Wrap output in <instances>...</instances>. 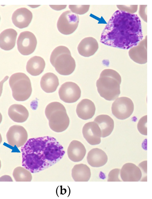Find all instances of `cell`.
<instances>
[{
  "label": "cell",
  "mask_w": 152,
  "mask_h": 199,
  "mask_svg": "<svg viewBox=\"0 0 152 199\" xmlns=\"http://www.w3.org/2000/svg\"><path fill=\"white\" fill-rule=\"evenodd\" d=\"M13 176L16 182H30L32 179L31 172L21 166H18L13 170Z\"/></svg>",
  "instance_id": "cell-26"
},
{
  "label": "cell",
  "mask_w": 152,
  "mask_h": 199,
  "mask_svg": "<svg viewBox=\"0 0 152 199\" xmlns=\"http://www.w3.org/2000/svg\"><path fill=\"white\" fill-rule=\"evenodd\" d=\"M146 5H141L140 6L139 14L140 16L146 22H147Z\"/></svg>",
  "instance_id": "cell-31"
},
{
  "label": "cell",
  "mask_w": 152,
  "mask_h": 199,
  "mask_svg": "<svg viewBox=\"0 0 152 199\" xmlns=\"http://www.w3.org/2000/svg\"><path fill=\"white\" fill-rule=\"evenodd\" d=\"M45 65V62L43 58L34 56L31 58L27 62L26 71L32 76L38 75L43 71Z\"/></svg>",
  "instance_id": "cell-24"
},
{
  "label": "cell",
  "mask_w": 152,
  "mask_h": 199,
  "mask_svg": "<svg viewBox=\"0 0 152 199\" xmlns=\"http://www.w3.org/2000/svg\"><path fill=\"white\" fill-rule=\"evenodd\" d=\"M49 6L53 9L56 10L58 11L61 10L66 8V5H50Z\"/></svg>",
  "instance_id": "cell-32"
},
{
  "label": "cell",
  "mask_w": 152,
  "mask_h": 199,
  "mask_svg": "<svg viewBox=\"0 0 152 199\" xmlns=\"http://www.w3.org/2000/svg\"><path fill=\"white\" fill-rule=\"evenodd\" d=\"M121 82V77L117 72L111 69H104L101 72L96 82L98 92L106 100L113 101L120 94Z\"/></svg>",
  "instance_id": "cell-3"
},
{
  "label": "cell",
  "mask_w": 152,
  "mask_h": 199,
  "mask_svg": "<svg viewBox=\"0 0 152 199\" xmlns=\"http://www.w3.org/2000/svg\"><path fill=\"white\" fill-rule=\"evenodd\" d=\"M50 61L56 71L60 74L69 75L74 71L76 64L71 52L66 47L60 46L52 52Z\"/></svg>",
  "instance_id": "cell-5"
},
{
  "label": "cell",
  "mask_w": 152,
  "mask_h": 199,
  "mask_svg": "<svg viewBox=\"0 0 152 199\" xmlns=\"http://www.w3.org/2000/svg\"><path fill=\"white\" fill-rule=\"evenodd\" d=\"M86 153L84 145L80 141L74 140L70 143L67 150L68 158L74 162L81 161Z\"/></svg>",
  "instance_id": "cell-17"
},
{
  "label": "cell",
  "mask_w": 152,
  "mask_h": 199,
  "mask_svg": "<svg viewBox=\"0 0 152 199\" xmlns=\"http://www.w3.org/2000/svg\"><path fill=\"white\" fill-rule=\"evenodd\" d=\"M2 141V138L1 135L0 133V144Z\"/></svg>",
  "instance_id": "cell-37"
},
{
  "label": "cell",
  "mask_w": 152,
  "mask_h": 199,
  "mask_svg": "<svg viewBox=\"0 0 152 199\" xmlns=\"http://www.w3.org/2000/svg\"><path fill=\"white\" fill-rule=\"evenodd\" d=\"M99 48L96 40L91 37H87L83 39L77 47L79 53L81 56L88 57L93 55Z\"/></svg>",
  "instance_id": "cell-16"
},
{
  "label": "cell",
  "mask_w": 152,
  "mask_h": 199,
  "mask_svg": "<svg viewBox=\"0 0 152 199\" xmlns=\"http://www.w3.org/2000/svg\"><path fill=\"white\" fill-rule=\"evenodd\" d=\"M147 115L144 116L139 120L137 125V129L142 135H147Z\"/></svg>",
  "instance_id": "cell-28"
},
{
  "label": "cell",
  "mask_w": 152,
  "mask_h": 199,
  "mask_svg": "<svg viewBox=\"0 0 152 199\" xmlns=\"http://www.w3.org/2000/svg\"><path fill=\"white\" fill-rule=\"evenodd\" d=\"M9 76H6L0 82V97L1 95L2 92L3 84L7 80Z\"/></svg>",
  "instance_id": "cell-34"
},
{
  "label": "cell",
  "mask_w": 152,
  "mask_h": 199,
  "mask_svg": "<svg viewBox=\"0 0 152 199\" xmlns=\"http://www.w3.org/2000/svg\"><path fill=\"white\" fill-rule=\"evenodd\" d=\"M31 12L28 9L22 7L17 9L12 14V19L14 25L20 29L27 27L32 19Z\"/></svg>",
  "instance_id": "cell-14"
},
{
  "label": "cell",
  "mask_w": 152,
  "mask_h": 199,
  "mask_svg": "<svg viewBox=\"0 0 152 199\" xmlns=\"http://www.w3.org/2000/svg\"><path fill=\"white\" fill-rule=\"evenodd\" d=\"M82 133L84 137L90 144L95 145L101 143V131L95 122H91L86 123L83 127Z\"/></svg>",
  "instance_id": "cell-12"
},
{
  "label": "cell",
  "mask_w": 152,
  "mask_h": 199,
  "mask_svg": "<svg viewBox=\"0 0 152 199\" xmlns=\"http://www.w3.org/2000/svg\"><path fill=\"white\" fill-rule=\"evenodd\" d=\"M22 166L31 173L40 172L53 165L63 157V147L54 137L29 139L21 149Z\"/></svg>",
  "instance_id": "cell-2"
},
{
  "label": "cell",
  "mask_w": 152,
  "mask_h": 199,
  "mask_svg": "<svg viewBox=\"0 0 152 199\" xmlns=\"http://www.w3.org/2000/svg\"><path fill=\"white\" fill-rule=\"evenodd\" d=\"M117 7L120 10L132 14L136 12L138 8L137 5H132L129 6L117 5Z\"/></svg>",
  "instance_id": "cell-30"
},
{
  "label": "cell",
  "mask_w": 152,
  "mask_h": 199,
  "mask_svg": "<svg viewBox=\"0 0 152 199\" xmlns=\"http://www.w3.org/2000/svg\"><path fill=\"white\" fill-rule=\"evenodd\" d=\"M94 122L96 123L100 127L102 137H105L109 136L113 130L114 125V121L108 115H99L95 118Z\"/></svg>",
  "instance_id": "cell-22"
},
{
  "label": "cell",
  "mask_w": 152,
  "mask_h": 199,
  "mask_svg": "<svg viewBox=\"0 0 152 199\" xmlns=\"http://www.w3.org/2000/svg\"><path fill=\"white\" fill-rule=\"evenodd\" d=\"M120 171V176L124 182H138L142 177L141 170L132 163L125 164Z\"/></svg>",
  "instance_id": "cell-15"
},
{
  "label": "cell",
  "mask_w": 152,
  "mask_h": 199,
  "mask_svg": "<svg viewBox=\"0 0 152 199\" xmlns=\"http://www.w3.org/2000/svg\"><path fill=\"white\" fill-rule=\"evenodd\" d=\"M120 169L115 168L113 169L109 172L108 177V182H121L119 178Z\"/></svg>",
  "instance_id": "cell-29"
},
{
  "label": "cell",
  "mask_w": 152,
  "mask_h": 199,
  "mask_svg": "<svg viewBox=\"0 0 152 199\" xmlns=\"http://www.w3.org/2000/svg\"><path fill=\"white\" fill-rule=\"evenodd\" d=\"M37 43L35 35L29 31L21 33L17 41L18 51L23 55H28L32 53L36 49Z\"/></svg>",
  "instance_id": "cell-9"
},
{
  "label": "cell",
  "mask_w": 152,
  "mask_h": 199,
  "mask_svg": "<svg viewBox=\"0 0 152 199\" xmlns=\"http://www.w3.org/2000/svg\"><path fill=\"white\" fill-rule=\"evenodd\" d=\"M89 7V5H69V6L72 12L80 15L86 13L88 11Z\"/></svg>",
  "instance_id": "cell-27"
},
{
  "label": "cell",
  "mask_w": 152,
  "mask_h": 199,
  "mask_svg": "<svg viewBox=\"0 0 152 199\" xmlns=\"http://www.w3.org/2000/svg\"><path fill=\"white\" fill-rule=\"evenodd\" d=\"M9 84L12 92V95L16 101L26 100L30 96L32 88L30 80L25 73L18 72L10 77Z\"/></svg>",
  "instance_id": "cell-6"
},
{
  "label": "cell",
  "mask_w": 152,
  "mask_h": 199,
  "mask_svg": "<svg viewBox=\"0 0 152 199\" xmlns=\"http://www.w3.org/2000/svg\"><path fill=\"white\" fill-rule=\"evenodd\" d=\"M17 33L14 29H5L0 34V48L4 50L9 51L15 46Z\"/></svg>",
  "instance_id": "cell-20"
},
{
  "label": "cell",
  "mask_w": 152,
  "mask_h": 199,
  "mask_svg": "<svg viewBox=\"0 0 152 199\" xmlns=\"http://www.w3.org/2000/svg\"><path fill=\"white\" fill-rule=\"evenodd\" d=\"M78 15L67 10L60 16L57 26L58 31L61 33L68 35L73 33L77 27L79 22Z\"/></svg>",
  "instance_id": "cell-7"
},
{
  "label": "cell",
  "mask_w": 152,
  "mask_h": 199,
  "mask_svg": "<svg viewBox=\"0 0 152 199\" xmlns=\"http://www.w3.org/2000/svg\"><path fill=\"white\" fill-rule=\"evenodd\" d=\"M141 24L137 14L117 10L103 30L100 41L105 45L122 49L135 46L143 38Z\"/></svg>",
  "instance_id": "cell-1"
},
{
  "label": "cell",
  "mask_w": 152,
  "mask_h": 199,
  "mask_svg": "<svg viewBox=\"0 0 152 199\" xmlns=\"http://www.w3.org/2000/svg\"><path fill=\"white\" fill-rule=\"evenodd\" d=\"M81 90L78 85L72 82H66L61 85L58 91L60 99L68 103L77 101L80 98Z\"/></svg>",
  "instance_id": "cell-10"
},
{
  "label": "cell",
  "mask_w": 152,
  "mask_h": 199,
  "mask_svg": "<svg viewBox=\"0 0 152 199\" xmlns=\"http://www.w3.org/2000/svg\"><path fill=\"white\" fill-rule=\"evenodd\" d=\"M147 161H144L139 164V166L142 169L143 171L147 173Z\"/></svg>",
  "instance_id": "cell-35"
},
{
  "label": "cell",
  "mask_w": 152,
  "mask_h": 199,
  "mask_svg": "<svg viewBox=\"0 0 152 199\" xmlns=\"http://www.w3.org/2000/svg\"><path fill=\"white\" fill-rule=\"evenodd\" d=\"M1 161L0 160V169H1Z\"/></svg>",
  "instance_id": "cell-38"
},
{
  "label": "cell",
  "mask_w": 152,
  "mask_h": 199,
  "mask_svg": "<svg viewBox=\"0 0 152 199\" xmlns=\"http://www.w3.org/2000/svg\"><path fill=\"white\" fill-rule=\"evenodd\" d=\"M40 84L42 89L45 92L53 93L56 90L59 85L58 79L54 73H47L42 77Z\"/></svg>",
  "instance_id": "cell-23"
},
{
  "label": "cell",
  "mask_w": 152,
  "mask_h": 199,
  "mask_svg": "<svg viewBox=\"0 0 152 199\" xmlns=\"http://www.w3.org/2000/svg\"><path fill=\"white\" fill-rule=\"evenodd\" d=\"M138 45L131 48L129 51V57L134 62L144 64L147 62V40L146 38Z\"/></svg>",
  "instance_id": "cell-13"
},
{
  "label": "cell",
  "mask_w": 152,
  "mask_h": 199,
  "mask_svg": "<svg viewBox=\"0 0 152 199\" xmlns=\"http://www.w3.org/2000/svg\"></svg>",
  "instance_id": "cell-39"
},
{
  "label": "cell",
  "mask_w": 152,
  "mask_h": 199,
  "mask_svg": "<svg viewBox=\"0 0 152 199\" xmlns=\"http://www.w3.org/2000/svg\"><path fill=\"white\" fill-rule=\"evenodd\" d=\"M71 175L75 182H88L91 177V170L85 164H77L72 169Z\"/></svg>",
  "instance_id": "cell-25"
},
{
  "label": "cell",
  "mask_w": 152,
  "mask_h": 199,
  "mask_svg": "<svg viewBox=\"0 0 152 199\" xmlns=\"http://www.w3.org/2000/svg\"><path fill=\"white\" fill-rule=\"evenodd\" d=\"M134 110V104L132 100L126 97L117 98L112 103L111 110L113 114L117 118L124 120L130 117Z\"/></svg>",
  "instance_id": "cell-8"
},
{
  "label": "cell",
  "mask_w": 152,
  "mask_h": 199,
  "mask_svg": "<svg viewBox=\"0 0 152 199\" xmlns=\"http://www.w3.org/2000/svg\"><path fill=\"white\" fill-rule=\"evenodd\" d=\"M8 114L13 121L22 123L27 120L29 116V112L27 109L23 105L15 104L9 107Z\"/></svg>",
  "instance_id": "cell-21"
},
{
  "label": "cell",
  "mask_w": 152,
  "mask_h": 199,
  "mask_svg": "<svg viewBox=\"0 0 152 199\" xmlns=\"http://www.w3.org/2000/svg\"><path fill=\"white\" fill-rule=\"evenodd\" d=\"M27 132L25 128L19 125H13L9 129L6 134L8 144L19 148L23 146L27 141Z\"/></svg>",
  "instance_id": "cell-11"
},
{
  "label": "cell",
  "mask_w": 152,
  "mask_h": 199,
  "mask_svg": "<svg viewBox=\"0 0 152 199\" xmlns=\"http://www.w3.org/2000/svg\"><path fill=\"white\" fill-rule=\"evenodd\" d=\"M2 116L1 113L0 112V124L1 122L2 121Z\"/></svg>",
  "instance_id": "cell-36"
},
{
  "label": "cell",
  "mask_w": 152,
  "mask_h": 199,
  "mask_svg": "<svg viewBox=\"0 0 152 199\" xmlns=\"http://www.w3.org/2000/svg\"><path fill=\"white\" fill-rule=\"evenodd\" d=\"M0 181H13V180L10 176L5 175L0 177Z\"/></svg>",
  "instance_id": "cell-33"
},
{
  "label": "cell",
  "mask_w": 152,
  "mask_h": 199,
  "mask_svg": "<svg viewBox=\"0 0 152 199\" xmlns=\"http://www.w3.org/2000/svg\"><path fill=\"white\" fill-rule=\"evenodd\" d=\"M50 128L57 132H62L69 126L70 120L66 109L61 103L53 102L48 104L45 110Z\"/></svg>",
  "instance_id": "cell-4"
},
{
  "label": "cell",
  "mask_w": 152,
  "mask_h": 199,
  "mask_svg": "<svg viewBox=\"0 0 152 199\" xmlns=\"http://www.w3.org/2000/svg\"><path fill=\"white\" fill-rule=\"evenodd\" d=\"M95 111L94 103L88 99H82L77 104L76 109L78 116L85 120L91 118L94 115Z\"/></svg>",
  "instance_id": "cell-18"
},
{
  "label": "cell",
  "mask_w": 152,
  "mask_h": 199,
  "mask_svg": "<svg viewBox=\"0 0 152 199\" xmlns=\"http://www.w3.org/2000/svg\"><path fill=\"white\" fill-rule=\"evenodd\" d=\"M87 160L91 166L98 167L106 164L108 160V157L106 153L102 150L95 148L89 151L87 156Z\"/></svg>",
  "instance_id": "cell-19"
}]
</instances>
